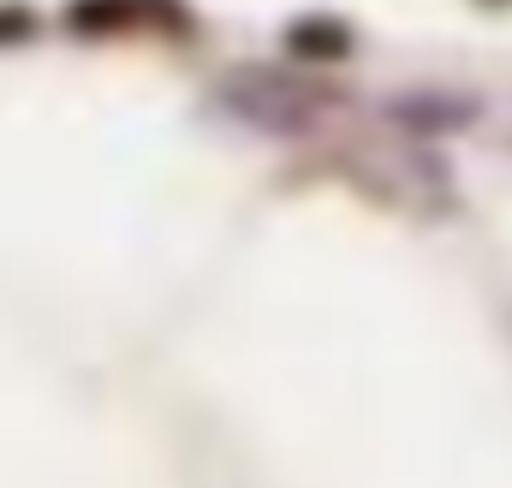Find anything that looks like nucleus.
I'll use <instances>...</instances> for the list:
<instances>
[{
	"instance_id": "f257e3e1",
	"label": "nucleus",
	"mask_w": 512,
	"mask_h": 488,
	"mask_svg": "<svg viewBox=\"0 0 512 488\" xmlns=\"http://www.w3.org/2000/svg\"><path fill=\"white\" fill-rule=\"evenodd\" d=\"M179 0H72L66 6V30L78 36H120L137 24H179Z\"/></svg>"
},
{
	"instance_id": "f03ea898",
	"label": "nucleus",
	"mask_w": 512,
	"mask_h": 488,
	"mask_svg": "<svg viewBox=\"0 0 512 488\" xmlns=\"http://www.w3.org/2000/svg\"><path fill=\"white\" fill-rule=\"evenodd\" d=\"M280 48L292 60H346L352 54V24L334 12H304L280 30Z\"/></svg>"
},
{
	"instance_id": "7ed1b4c3",
	"label": "nucleus",
	"mask_w": 512,
	"mask_h": 488,
	"mask_svg": "<svg viewBox=\"0 0 512 488\" xmlns=\"http://www.w3.org/2000/svg\"><path fill=\"white\" fill-rule=\"evenodd\" d=\"M30 30H36V12L24 0H0V48H18Z\"/></svg>"
},
{
	"instance_id": "20e7f679",
	"label": "nucleus",
	"mask_w": 512,
	"mask_h": 488,
	"mask_svg": "<svg viewBox=\"0 0 512 488\" xmlns=\"http://www.w3.org/2000/svg\"><path fill=\"white\" fill-rule=\"evenodd\" d=\"M483 6H512V0H483Z\"/></svg>"
}]
</instances>
